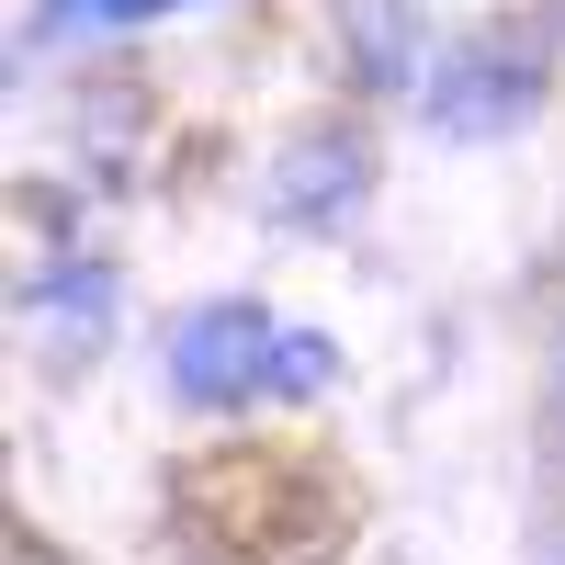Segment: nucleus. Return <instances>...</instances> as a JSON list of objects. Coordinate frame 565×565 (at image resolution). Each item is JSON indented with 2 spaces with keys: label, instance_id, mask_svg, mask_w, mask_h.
Here are the masks:
<instances>
[{
  "label": "nucleus",
  "instance_id": "nucleus-1",
  "mask_svg": "<svg viewBox=\"0 0 565 565\" xmlns=\"http://www.w3.org/2000/svg\"><path fill=\"white\" fill-rule=\"evenodd\" d=\"M306 385H328L317 328H282L238 295H215L170 328V396L181 407H260V396H306Z\"/></svg>",
  "mask_w": 565,
  "mask_h": 565
},
{
  "label": "nucleus",
  "instance_id": "nucleus-2",
  "mask_svg": "<svg viewBox=\"0 0 565 565\" xmlns=\"http://www.w3.org/2000/svg\"><path fill=\"white\" fill-rule=\"evenodd\" d=\"M159 12H181V0H45L57 34H125V23H159Z\"/></svg>",
  "mask_w": 565,
  "mask_h": 565
}]
</instances>
